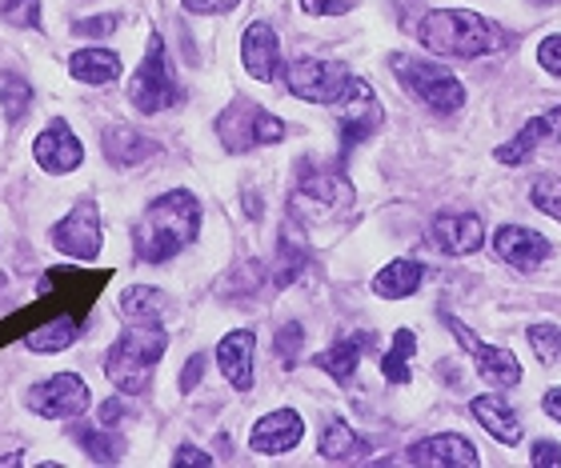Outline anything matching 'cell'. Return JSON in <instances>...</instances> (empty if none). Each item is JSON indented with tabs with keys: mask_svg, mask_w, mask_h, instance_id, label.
I'll return each mask as SVG.
<instances>
[{
	"mask_svg": "<svg viewBox=\"0 0 561 468\" xmlns=\"http://www.w3.org/2000/svg\"><path fill=\"white\" fill-rule=\"evenodd\" d=\"M201 233V204L188 188H169L164 197H157L145 209V221L133 233L137 245V260L145 265H164L176 257L181 248H188Z\"/></svg>",
	"mask_w": 561,
	"mask_h": 468,
	"instance_id": "6da1fadb",
	"label": "cell"
},
{
	"mask_svg": "<svg viewBox=\"0 0 561 468\" xmlns=\"http://www.w3.org/2000/svg\"><path fill=\"white\" fill-rule=\"evenodd\" d=\"M421 48H430L433 57L445 60H473L485 52L505 48V33L481 12L469 9H437L417 24Z\"/></svg>",
	"mask_w": 561,
	"mask_h": 468,
	"instance_id": "7a4b0ae2",
	"label": "cell"
},
{
	"mask_svg": "<svg viewBox=\"0 0 561 468\" xmlns=\"http://www.w3.org/2000/svg\"><path fill=\"white\" fill-rule=\"evenodd\" d=\"M164 349H169L164 325H125V332H121L117 344H113L105 356L108 381H113L125 397H137V393L149 388L152 364L161 361Z\"/></svg>",
	"mask_w": 561,
	"mask_h": 468,
	"instance_id": "3957f363",
	"label": "cell"
},
{
	"mask_svg": "<svg viewBox=\"0 0 561 468\" xmlns=\"http://www.w3.org/2000/svg\"><path fill=\"white\" fill-rule=\"evenodd\" d=\"M217 137L229 153H253V149L285 141V120L273 117L270 108L253 105V101H233L217 117Z\"/></svg>",
	"mask_w": 561,
	"mask_h": 468,
	"instance_id": "277c9868",
	"label": "cell"
},
{
	"mask_svg": "<svg viewBox=\"0 0 561 468\" xmlns=\"http://www.w3.org/2000/svg\"><path fill=\"white\" fill-rule=\"evenodd\" d=\"M393 72H398V81L417 96L421 105H430L433 113H457V108L466 105V84L457 81L449 69L433 65V60L393 57Z\"/></svg>",
	"mask_w": 561,
	"mask_h": 468,
	"instance_id": "5b68a950",
	"label": "cell"
},
{
	"mask_svg": "<svg viewBox=\"0 0 561 468\" xmlns=\"http://www.w3.org/2000/svg\"><path fill=\"white\" fill-rule=\"evenodd\" d=\"M353 72L345 60H325V57H297L285 69V89L297 101L309 105H337L345 89H350Z\"/></svg>",
	"mask_w": 561,
	"mask_h": 468,
	"instance_id": "8992f818",
	"label": "cell"
},
{
	"mask_svg": "<svg viewBox=\"0 0 561 468\" xmlns=\"http://www.w3.org/2000/svg\"><path fill=\"white\" fill-rule=\"evenodd\" d=\"M129 101H133V108H137V113H145V117L181 105V84H176L173 72H169V57H164L161 33L149 36V57L140 60L137 77H133Z\"/></svg>",
	"mask_w": 561,
	"mask_h": 468,
	"instance_id": "52a82bcc",
	"label": "cell"
},
{
	"mask_svg": "<svg viewBox=\"0 0 561 468\" xmlns=\"http://www.w3.org/2000/svg\"><path fill=\"white\" fill-rule=\"evenodd\" d=\"M337 137H341V153H350L357 141H369L377 129H381V120H386V113H381V101H377V93L369 89V81H357L353 77L350 89H345V96L337 101Z\"/></svg>",
	"mask_w": 561,
	"mask_h": 468,
	"instance_id": "ba28073f",
	"label": "cell"
},
{
	"mask_svg": "<svg viewBox=\"0 0 561 468\" xmlns=\"http://www.w3.org/2000/svg\"><path fill=\"white\" fill-rule=\"evenodd\" d=\"M28 409L48 421H69V417H84L89 409V385L77 373H57L28 388Z\"/></svg>",
	"mask_w": 561,
	"mask_h": 468,
	"instance_id": "9c48e42d",
	"label": "cell"
},
{
	"mask_svg": "<svg viewBox=\"0 0 561 468\" xmlns=\"http://www.w3.org/2000/svg\"><path fill=\"white\" fill-rule=\"evenodd\" d=\"M445 325H449V332L461 340V349L473 356L481 381H490L493 388H517L522 385V364H517L514 352L502 349V344H481V340L473 337L457 316H445Z\"/></svg>",
	"mask_w": 561,
	"mask_h": 468,
	"instance_id": "30bf717a",
	"label": "cell"
},
{
	"mask_svg": "<svg viewBox=\"0 0 561 468\" xmlns=\"http://www.w3.org/2000/svg\"><path fill=\"white\" fill-rule=\"evenodd\" d=\"M48 241L72 260H96L101 257V217L93 200H81L65 221L53 224Z\"/></svg>",
	"mask_w": 561,
	"mask_h": 468,
	"instance_id": "8fae6325",
	"label": "cell"
},
{
	"mask_svg": "<svg viewBox=\"0 0 561 468\" xmlns=\"http://www.w3.org/2000/svg\"><path fill=\"white\" fill-rule=\"evenodd\" d=\"M297 204H305V212L313 221H325L337 209H350L353 204V188L350 180L333 168H305L301 185H297Z\"/></svg>",
	"mask_w": 561,
	"mask_h": 468,
	"instance_id": "7c38bea8",
	"label": "cell"
},
{
	"mask_svg": "<svg viewBox=\"0 0 561 468\" xmlns=\"http://www.w3.org/2000/svg\"><path fill=\"white\" fill-rule=\"evenodd\" d=\"M493 253H497L505 265H514V269L534 272L541 260H550L553 245L541 233L526 229V224H502V229L493 233Z\"/></svg>",
	"mask_w": 561,
	"mask_h": 468,
	"instance_id": "4fadbf2b",
	"label": "cell"
},
{
	"mask_svg": "<svg viewBox=\"0 0 561 468\" xmlns=\"http://www.w3.org/2000/svg\"><path fill=\"white\" fill-rule=\"evenodd\" d=\"M305 421L297 409H273L265 412L253 429H249V445L253 453H265V457H277V453H289V448L301 445Z\"/></svg>",
	"mask_w": 561,
	"mask_h": 468,
	"instance_id": "5bb4252c",
	"label": "cell"
},
{
	"mask_svg": "<svg viewBox=\"0 0 561 468\" xmlns=\"http://www.w3.org/2000/svg\"><path fill=\"white\" fill-rule=\"evenodd\" d=\"M241 65L253 81L270 84L280 77V40L273 33V24L265 21H253L241 36Z\"/></svg>",
	"mask_w": 561,
	"mask_h": 468,
	"instance_id": "9a60e30c",
	"label": "cell"
},
{
	"mask_svg": "<svg viewBox=\"0 0 561 468\" xmlns=\"http://www.w3.org/2000/svg\"><path fill=\"white\" fill-rule=\"evenodd\" d=\"M33 156L45 173L65 176L84 161V149H81V141L72 137V129L65 125V120H48V129L41 132L33 144Z\"/></svg>",
	"mask_w": 561,
	"mask_h": 468,
	"instance_id": "2e32d148",
	"label": "cell"
},
{
	"mask_svg": "<svg viewBox=\"0 0 561 468\" xmlns=\"http://www.w3.org/2000/svg\"><path fill=\"white\" fill-rule=\"evenodd\" d=\"M430 236L433 245L442 248V253H449V257H469V253L481 248L485 229H481V221L473 212H437L430 221Z\"/></svg>",
	"mask_w": 561,
	"mask_h": 468,
	"instance_id": "e0dca14e",
	"label": "cell"
},
{
	"mask_svg": "<svg viewBox=\"0 0 561 468\" xmlns=\"http://www.w3.org/2000/svg\"><path fill=\"white\" fill-rule=\"evenodd\" d=\"M253 352H257V337H253V328H237L229 337L217 344V364H221L225 381L241 393L253 388Z\"/></svg>",
	"mask_w": 561,
	"mask_h": 468,
	"instance_id": "ac0fdd59",
	"label": "cell"
},
{
	"mask_svg": "<svg viewBox=\"0 0 561 468\" xmlns=\"http://www.w3.org/2000/svg\"><path fill=\"white\" fill-rule=\"evenodd\" d=\"M410 465H445V468H466L478 465V448L469 445L466 436L457 433H442L430 436V441H417V445L405 453Z\"/></svg>",
	"mask_w": 561,
	"mask_h": 468,
	"instance_id": "d6986e66",
	"label": "cell"
},
{
	"mask_svg": "<svg viewBox=\"0 0 561 468\" xmlns=\"http://www.w3.org/2000/svg\"><path fill=\"white\" fill-rule=\"evenodd\" d=\"M469 412H473V421H478L490 436H497L502 445H510V448L522 445V417H517L497 393H481V397H473L469 400Z\"/></svg>",
	"mask_w": 561,
	"mask_h": 468,
	"instance_id": "ffe728a7",
	"label": "cell"
},
{
	"mask_svg": "<svg viewBox=\"0 0 561 468\" xmlns=\"http://www.w3.org/2000/svg\"><path fill=\"white\" fill-rule=\"evenodd\" d=\"M169 308H173L169 293L152 289V284H133V289L121 293V316H125V325H164Z\"/></svg>",
	"mask_w": 561,
	"mask_h": 468,
	"instance_id": "44dd1931",
	"label": "cell"
},
{
	"mask_svg": "<svg viewBox=\"0 0 561 468\" xmlns=\"http://www.w3.org/2000/svg\"><path fill=\"white\" fill-rule=\"evenodd\" d=\"M101 141H105V156L113 164H121V168H129V164H145L161 153L157 141H149L145 132L129 129V125H113V129H105Z\"/></svg>",
	"mask_w": 561,
	"mask_h": 468,
	"instance_id": "7402d4cb",
	"label": "cell"
},
{
	"mask_svg": "<svg viewBox=\"0 0 561 468\" xmlns=\"http://www.w3.org/2000/svg\"><path fill=\"white\" fill-rule=\"evenodd\" d=\"M425 284V265L421 260H410L401 257L393 260V265H386V269L374 277V293L381 296V301H401V296H413Z\"/></svg>",
	"mask_w": 561,
	"mask_h": 468,
	"instance_id": "603a6c76",
	"label": "cell"
},
{
	"mask_svg": "<svg viewBox=\"0 0 561 468\" xmlns=\"http://www.w3.org/2000/svg\"><path fill=\"white\" fill-rule=\"evenodd\" d=\"M369 340H374V337L357 332L353 340H341V344H333V349L317 352L309 364H313V368H321V373H329L337 385H350L353 373H357V361H362V352H365V344H369Z\"/></svg>",
	"mask_w": 561,
	"mask_h": 468,
	"instance_id": "cb8c5ba5",
	"label": "cell"
},
{
	"mask_svg": "<svg viewBox=\"0 0 561 468\" xmlns=\"http://www.w3.org/2000/svg\"><path fill=\"white\" fill-rule=\"evenodd\" d=\"M69 72L81 84H108L121 77V57L108 48H77L69 57Z\"/></svg>",
	"mask_w": 561,
	"mask_h": 468,
	"instance_id": "d4e9b609",
	"label": "cell"
},
{
	"mask_svg": "<svg viewBox=\"0 0 561 468\" xmlns=\"http://www.w3.org/2000/svg\"><path fill=\"white\" fill-rule=\"evenodd\" d=\"M413 352H417V332H413V328H401L398 337H393V349L381 356V376H386L389 385H401V381H410Z\"/></svg>",
	"mask_w": 561,
	"mask_h": 468,
	"instance_id": "484cf974",
	"label": "cell"
},
{
	"mask_svg": "<svg viewBox=\"0 0 561 468\" xmlns=\"http://www.w3.org/2000/svg\"><path fill=\"white\" fill-rule=\"evenodd\" d=\"M77 320L72 316H57V320H48L45 328H36V332H28V349L33 352H60V349H69V344H77Z\"/></svg>",
	"mask_w": 561,
	"mask_h": 468,
	"instance_id": "4316f807",
	"label": "cell"
},
{
	"mask_svg": "<svg viewBox=\"0 0 561 468\" xmlns=\"http://www.w3.org/2000/svg\"><path fill=\"white\" fill-rule=\"evenodd\" d=\"M317 448H321V457L325 460H353L357 453H362V436L353 433L345 421H329Z\"/></svg>",
	"mask_w": 561,
	"mask_h": 468,
	"instance_id": "83f0119b",
	"label": "cell"
},
{
	"mask_svg": "<svg viewBox=\"0 0 561 468\" xmlns=\"http://www.w3.org/2000/svg\"><path fill=\"white\" fill-rule=\"evenodd\" d=\"M72 441L89 453L93 460H101V465H113V460H121V436L108 433L105 424L101 429H89V424H81L77 433H72Z\"/></svg>",
	"mask_w": 561,
	"mask_h": 468,
	"instance_id": "f1b7e54d",
	"label": "cell"
},
{
	"mask_svg": "<svg viewBox=\"0 0 561 468\" xmlns=\"http://www.w3.org/2000/svg\"><path fill=\"white\" fill-rule=\"evenodd\" d=\"M0 105H4V117H9L12 125L24 120V113H28V105H33V89H28V81L16 77V72H4V77H0Z\"/></svg>",
	"mask_w": 561,
	"mask_h": 468,
	"instance_id": "f546056e",
	"label": "cell"
},
{
	"mask_svg": "<svg viewBox=\"0 0 561 468\" xmlns=\"http://www.w3.org/2000/svg\"><path fill=\"white\" fill-rule=\"evenodd\" d=\"M541 141H546V132H541V120H529V125L517 132L514 141H505L502 149H497V161H502V164H526L529 156L538 153Z\"/></svg>",
	"mask_w": 561,
	"mask_h": 468,
	"instance_id": "4dcf8cb0",
	"label": "cell"
},
{
	"mask_svg": "<svg viewBox=\"0 0 561 468\" xmlns=\"http://www.w3.org/2000/svg\"><path fill=\"white\" fill-rule=\"evenodd\" d=\"M529 349L541 364H561V328L558 325H529Z\"/></svg>",
	"mask_w": 561,
	"mask_h": 468,
	"instance_id": "1f68e13d",
	"label": "cell"
},
{
	"mask_svg": "<svg viewBox=\"0 0 561 468\" xmlns=\"http://www.w3.org/2000/svg\"><path fill=\"white\" fill-rule=\"evenodd\" d=\"M529 200H534V209H538V212H546V217L561 221V180H553V176L538 180V185L529 188Z\"/></svg>",
	"mask_w": 561,
	"mask_h": 468,
	"instance_id": "d6a6232c",
	"label": "cell"
},
{
	"mask_svg": "<svg viewBox=\"0 0 561 468\" xmlns=\"http://www.w3.org/2000/svg\"><path fill=\"white\" fill-rule=\"evenodd\" d=\"M0 16L16 28H36L41 24V0H0Z\"/></svg>",
	"mask_w": 561,
	"mask_h": 468,
	"instance_id": "836d02e7",
	"label": "cell"
},
{
	"mask_svg": "<svg viewBox=\"0 0 561 468\" xmlns=\"http://www.w3.org/2000/svg\"><path fill=\"white\" fill-rule=\"evenodd\" d=\"M362 0H301L305 16H341V12H353Z\"/></svg>",
	"mask_w": 561,
	"mask_h": 468,
	"instance_id": "e575fe53",
	"label": "cell"
},
{
	"mask_svg": "<svg viewBox=\"0 0 561 468\" xmlns=\"http://www.w3.org/2000/svg\"><path fill=\"white\" fill-rule=\"evenodd\" d=\"M538 65L550 72V77H558L561 81V33L546 36V40L538 45Z\"/></svg>",
	"mask_w": 561,
	"mask_h": 468,
	"instance_id": "d590c367",
	"label": "cell"
},
{
	"mask_svg": "<svg viewBox=\"0 0 561 468\" xmlns=\"http://www.w3.org/2000/svg\"><path fill=\"white\" fill-rule=\"evenodd\" d=\"M181 4H185V12H193V16H217V12L237 9L241 0H181Z\"/></svg>",
	"mask_w": 561,
	"mask_h": 468,
	"instance_id": "8d00e7d4",
	"label": "cell"
},
{
	"mask_svg": "<svg viewBox=\"0 0 561 468\" xmlns=\"http://www.w3.org/2000/svg\"><path fill=\"white\" fill-rule=\"evenodd\" d=\"M529 460H534L538 468L561 465V445H553V441H538V445H534V453H529Z\"/></svg>",
	"mask_w": 561,
	"mask_h": 468,
	"instance_id": "74e56055",
	"label": "cell"
},
{
	"mask_svg": "<svg viewBox=\"0 0 561 468\" xmlns=\"http://www.w3.org/2000/svg\"><path fill=\"white\" fill-rule=\"evenodd\" d=\"M113 28H117L113 16H89V21L77 24V36H108Z\"/></svg>",
	"mask_w": 561,
	"mask_h": 468,
	"instance_id": "f35d334b",
	"label": "cell"
},
{
	"mask_svg": "<svg viewBox=\"0 0 561 468\" xmlns=\"http://www.w3.org/2000/svg\"><path fill=\"white\" fill-rule=\"evenodd\" d=\"M301 332H305L301 325H289L285 332H280V344H277V349H280V356H285V364L297 361V340H301Z\"/></svg>",
	"mask_w": 561,
	"mask_h": 468,
	"instance_id": "ab89813d",
	"label": "cell"
},
{
	"mask_svg": "<svg viewBox=\"0 0 561 468\" xmlns=\"http://www.w3.org/2000/svg\"><path fill=\"white\" fill-rule=\"evenodd\" d=\"M201 368H205V352H197V356L185 364V373H181V393H193V388L201 385Z\"/></svg>",
	"mask_w": 561,
	"mask_h": 468,
	"instance_id": "60d3db41",
	"label": "cell"
},
{
	"mask_svg": "<svg viewBox=\"0 0 561 468\" xmlns=\"http://www.w3.org/2000/svg\"><path fill=\"white\" fill-rule=\"evenodd\" d=\"M173 460H176V465H201V468H209V465H213L209 453H201V448H193V445H181V448H176Z\"/></svg>",
	"mask_w": 561,
	"mask_h": 468,
	"instance_id": "b9f144b4",
	"label": "cell"
},
{
	"mask_svg": "<svg viewBox=\"0 0 561 468\" xmlns=\"http://www.w3.org/2000/svg\"><path fill=\"white\" fill-rule=\"evenodd\" d=\"M541 120V132H546V141H558L561 144V105L558 108H550L546 117H538Z\"/></svg>",
	"mask_w": 561,
	"mask_h": 468,
	"instance_id": "7bdbcfd3",
	"label": "cell"
},
{
	"mask_svg": "<svg viewBox=\"0 0 561 468\" xmlns=\"http://www.w3.org/2000/svg\"><path fill=\"white\" fill-rule=\"evenodd\" d=\"M121 421H125V405L108 397L105 405H101V424H105V429H113V424H121Z\"/></svg>",
	"mask_w": 561,
	"mask_h": 468,
	"instance_id": "ee69618b",
	"label": "cell"
},
{
	"mask_svg": "<svg viewBox=\"0 0 561 468\" xmlns=\"http://www.w3.org/2000/svg\"><path fill=\"white\" fill-rule=\"evenodd\" d=\"M541 409H546V417L561 421V388H550V393H546V400H541Z\"/></svg>",
	"mask_w": 561,
	"mask_h": 468,
	"instance_id": "f6af8a7d",
	"label": "cell"
},
{
	"mask_svg": "<svg viewBox=\"0 0 561 468\" xmlns=\"http://www.w3.org/2000/svg\"><path fill=\"white\" fill-rule=\"evenodd\" d=\"M534 4H561V0H534Z\"/></svg>",
	"mask_w": 561,
	"mask_h": 468,
	"instance_id": "bcb514c9",
	"label": "cell"
}]
</instances>
